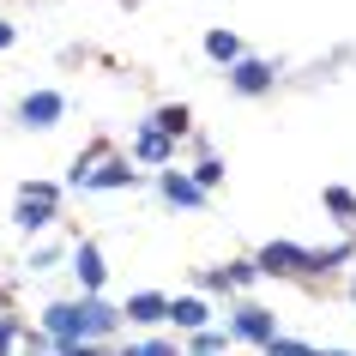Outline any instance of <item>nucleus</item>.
Returning <instances> with one entry per match:
<instances>
[{
  "instance_id": "nucleus-1",
  "label": "nucleus",
  "mask_w": 356,
  "mask_h": 356,
  "mask_svg": "<svg viewBox=\"0 0 356 356\" xmlns=\"http://www.w3.org/2000/svg\"><path fill=\"white\" fill-rule=\"evenodd\" d=\"M37 326L49 338H55V350H67V344H121V302L109 296H55L42 302Z\"/></svg>"
},
{
  "instance_id": "nucleus-2",
  "label": "nucleus",
  "mask_w": 356,
  "mask_h": 356,
  "mask_svg": "<svg viewBox=\"0 0 356 356\" xmlns=\"http://www.w3.org/2000/svg\"><path fill=\"white\" fill-rule=\"evenodd\" d=\"M60 188L67 193H139V188H151V175L133 169L127 151H115L109 139H91V145L67 163V181H60Z\"/></svg>"
},
{
  "instance_id": "nucleus-3",
  "label": "nucleus",
  "mask_w": 356,
  "mask_h": 356,
  "mask_svg": "<svg viewBox=\"0 0 356 356\" xmlns=\"http://www.w3.org/2000/svg\"><path fill=\"white\" fill-rule=\"evenodd\" d=\"M60 206H67V188H60V181L24 175L19 188H13V229H19L24 242H42V236L60 224Z\"/></svg>"
},
{
  "instance_id": "nucleus-4",
  "label": "nucleus",
  "mask_w": 356,
  "mask_h": 356,
  "mask_svg": "<svg viewBox=\"0 0 356 356\" xmlns=\"http://www.w3.org/2000/svg\"><path fill=\"white\" fill-rule=\"evenodd\" d=\"M218 326L229 332V344H248V350H266V344L284 332L278 314H272L266 302H254V296H236V302H229V314L218 320Z\"/></svg>"
},
{
  "instance_id": "nucleus-5",
  "label": "nucleus",
  "mask_w": 356,
  "mask_h": 356,
  "mask_svg": "<svg viewBox=\"0 0 356 356\" xmlns=\"http://www.w3.org/2000/svg\"><path fill=\"white\" fill-rule=\"evenodd\" d=\"M224 85H229V97H242V103H266V97L284 85V60L254 55V49H248V55L224 73Z\"/></svg>"
},
{
  "instance_id": "nucleus-6",
  "label": "nucleus",
  "mask_w": 356,
  "mask_h": 356,
  "mask_svg": "<svg viewBox=\"0 0 356 356\" xmlns=\"http://www.w3.org/2000/svg\"><path fill=\"white\" fill-rule=\"evenodd\" d=\"M67 121V91L55 85H31V91L13 97V127L19 133H55Z\"/></svg>"
},
{
  "instance_id": "nucleus-7",
  "label": "nucleus",
  "mask_w": 356,
  "mask_h": 356,
  "mask_svg": "<svg viewBox=\"0 0 356 356\" xmlns=\"http://www.w3.org/2000/svg\"><path fill=\"white\" fill-rule=\"evenodd\" d=\"M248 260L260 266V278H278V284H314V278H308V242L272 236V242H260Z\"/></svg>"
},
{
  "instance_id": "nucleus-8",
  "label": "nucleus",
  "mask_w": 356,
  "mask_h": 356,
  "mask_svg": "<svg viewBox=\"0 0 356 356\" xmlns=\"http://www.w3.org/2000/svg\"><path fill=\"white\" fill-rule=\"evenodd\" d=\"M67 278L79 284V296H109V260L97 242H67Z\"/></svg>"
},
{
  "instance_id": "nucleus-9",
  "label": "nucleus",
  "mask_w": 356,
  "mask_h": 356,
  "mask_svg": "<svg viewBox=\"0 0 356 356\" xmlns=\"http://www.w3.org/2000/svg\"><path fill=\"white\" fill-rule=\"evenodd\" d=\"M127 163H133V169H145V175H157V169L181 163V145H175V139H163V133L151 127V115H145V121H133V145H127Z\"/></svg>"
},
{
  "instance_id": "nucleus-10",
  "label": "nucleus",
  "mask_w": 356,
  "mask_h": 356,
  "mask_svg": "<svg viewBox=\"0 0 356 356\" xmlns=\"http://www.w3.org/2000/svg\"><path fill=\"white\" fill-rule=\"evenodd\" d=\"M151 193H157V200H163L169 211H206V206H211L206 193H200V188L188 181V169H181V163L157 169V175H151Z\"/></svg>"
},
{
  "instance_id": "nucleus-11",
  "label": "nucleus",
  "mask_w": 356,
  "mask_h": 356,
  "mask_svg": "<svg viewBox=\"0 0 356 356\" xmlns=\"http://www.w3.org/2000/svg\"><path fill=\"white\" fill-rule=\"evenodd\" d=\"M163 320H169V290H133L121 302V326L127 332H163Z\"/></svg>"
},
{
  "instance_id": "nucleus-12",
  "label": "nucleus",
  "mask_w": 356,
  "mask_h": 356,
  "mask_svg": "<svg viewBox=\"0 0 356 356\" xmlns=\"http://www.w3.org/2000/svg\"><path fill=\"white\" fill-rule=\"evenodd\" d=\"M211 320H218V308H211L200 290H175V296H169V320H163V326H175L181 338H188V332H206Z\"/></svg>"
},
{
  "instance_id": "nucleus-13",
  "label": "nucleus",
  "mask_w": 356,
  "mask_h": 356,
  "mask_svg": "<svg viewBox=\"0 0 356 356\" xmlns=\"http://www.w3.org/2000/svg\"><path fill=\"white\" fill-rule=\"evenodd\" d=\"M350 260H356V236H338V242H326V248H308V278H314V284L344 278Z\"/></svg>"
},
{
  "instance_id": "nucleus-14",
  "label": "nucleus",
  "mask_w": 356,
  "mask_h": 356,
  "mask_svg": "<svg viewBox=\"0 0 356 356\" xmlns=\"http://www.w3.org/2000/svg\"><path fill=\"white\" fill-rule=\"evenodd\" d=\"M200 49H206V60H211V67H224V73H229V67H236V60L248 55L242 31H229V24H211L206 37H200Z\"/></svg>"
},
{
  "instance_id": "nucleus-15",
  "label": "nucleus",
  "mask_w": 356,
  "mask_h": 356,
  "mask_svg": "<svg viewBox=\"0 0 356 356\" xmlns=\"http://www.w3.org/2000/svg\"><path fill=\"white\" fill-rule=\"evenodd\" d=\"M320 206H326V218L338 224V236H356V193L344 188V181H326V188H320Z\"/></svg>"
},
{
  "instance_id": "nucleus-16",
  "label": "nucleus",
  "mask_w": 356,
  "mask_h": 356,
  "mask_svg": "<svg viewBox=\"0 0 356 356\" xmlns=\"http://www.w3.org/2000/svg\"><path fill=\"white\" fill-rule=\"evenodd\" d=\"M181 169H188V181H193L200 193H206V200H211V193H218V188L229 181V163H224V151H211V157H193V163H181Z\"/></svg>"
},
{
  "instance_id": "nucleus-17",
  "label": "nucleus",
  "mask_w": 356,
  "mask_h": 356,
  "mask_svg": "<svg viewBox=\"0 0 356 356\" xmlns=\"http://www.w3.org/2000/svg\"><path fill=\"white\" fill-rule=\"evenodd\" d=\"M115 356H181V338H169V332H133L115 344Z\"/></svg>"
},
{
  "instance_id": "nucleus-18",
  "label": "nucleus",
  "mask_w": 356,
  "mask_h": 356,
  "mask_svg": "<svg viewBox=\"0 0 356 356\" xmlns=\"http://www.w3.org/2000/svg\"><path fill=\"white\" fill-rule=\"evenodd\" d=\"M151 127L181 145V139L193 133V109H188V103H157V109H151Z\"/></svg>"
},
{
  "instance_id": "nucleus-19",
  "label": "nucleus",
  "mask_w": 356,
  "mask_h": 356,
  "mask_svg": "<svg viewBox=\"0 0 356 356\" xmlns=\"http://www.w3.org/2000/svg\"><path fill=\"white\" fill-rule=\"evenodd\" d=\"M55 266H67V242H31L24 248V278H42V272H55Z\"/></svg>"
},
{
  "instance_id": "nucleus-20",
  "label": "nucleus",
  "mask_w": 356,
  "mask_h": 356,
  "mask_svg": "<svg viewBox=\"0 0 356 356\" xmlns=\"http://www.w3.org/2000/svg\"><path fill=\"white\" fill-rule=\"evenodd\" d=\"M229 350H236V344H229V332L218 326V320H211L206 332H188V338H181V356H229Z\"/></svg>"
},
{
  "instance_id": "nucleus-21",
  "label": "nucleus",
  "mask_w": 356,
  "mask_h": 356,
  "mask_svg": "<svg viewBox=\"0 0 356 356\" xmlns=\"http://www.w3.org/2000/svg\"><path fill=\"white\" fill-rule=\"evenodd\" d=\"M260 356H320V344H308V338H296V332H278Z\"/></svg>"
},
{
  "instance_id": "nucleus-22",
  "label": "nucleus",
  "mask_w": 356,
  "mask_h": 356,
  "mask_svg": "<svg viewBox=\"0 0 356 356\" xmlns=\"http://www.w3.org/2000/svg\"><path fill=\"white\" fill-rule=\"evenodd\" d=\"M19 356H55V338L42 332L37 320H24V338H19Z\"/></svg>"
},
{
  "instance_id": "nucleus-23",
  "label": "nucleus",
  "mask_w": 356,
  "mask_h": 356,
  "mask_svg": "<svg viewBox=\"0 0 356 356\" xmlns=\"http://www.w3.org/2000/svg\"><path fill=\"white\" fill-rule=\"evenodd\" d=\"M19 338H24V314H0V356H19Z\"/></svg>"
},
{
  "instance_id": "nucleus-24",
  "label": "nucleus",
  "mask_w": 356,
  "mask_h": 356,
  "mask_svg": "<svg viewBox=\"0 0 356 356\" xmlns=\"http://www.w3.org/2000/svg\"><path fill=\"white\" fill-rule=\"evenodd\" d=\"M188 151H193V157H211V151H218V139H211L206 127H193V133H188Z\"/></svg>"
},
{
  "instance_id": "nucleus-25",
  "label": "nucleus",
  "mask_w": 356,
  "mask_h": 356,
  "mask_svg": "<svg viewBox=\"0 0 356 356\" xmlns=\"http://www.w3.org/2000/svg\"><path fill=\"white\" fill-rule=\"evenodd\" d=\"M55 356H115V344H67V350H55Z\"/></svg>"
},
{
  "instance_id": "nucleus-26",
  "label": "nucleus",
  "mask_w": 356,
  "mask_h": 356,
  "mask_svg": "<svg viewBox=\"0 0 356 356\" xmlns=\"http://www.w3.org/2000/svg\"><path fill=\"white\" fill-rule=\"evenodd\" d=\"M6 49H19V24L13 19H0V55H6Z\"/></svg>"
},
{
  "instance_id": "nucleus-27",
  "label": "nucleus",
  "mask_w": 356,
  "mask_h": 356,
  "mask_svg": "<svg viewBox=\"0 0 356 356\" xmlns=\"http://www.w3.org/2000/svg\"><path fill=\"white\" fill-rule=\"evenodd\" d=\"M338 290H344V302H350V308H356V260H350V272L338 278Z\"/></svg>"
},
{
  "instance_id": "nucleus-28",
  "label": "nucleus",
  "mask_w": 356,
  "mask_h": 356,
  "mask_svg": "<svg viewBox=\"0 0 356 356\" xmlns=\"http://www.w3.org/2000/svg\"><path fill=\"white\" fill-rule=\"evenodd\" d=\"M0 314H13V284H0Z\"/></svg>"
},
{
  "instance_id": "nucleus-29",
  "label": "nucleus",
  "mask_w": 356,
  "mask_h": 356,
  "mask_svg": "<svg viewBox=\"0 0 356 356\" xmlns=\"http://www.w3.org/2000/svg\"><path fill=\"white\" fill-rule=\"evenodd\" d=\"M320 356H356V350H338V344H326V350H320Z\"/></svg>"
}]
</instances>
